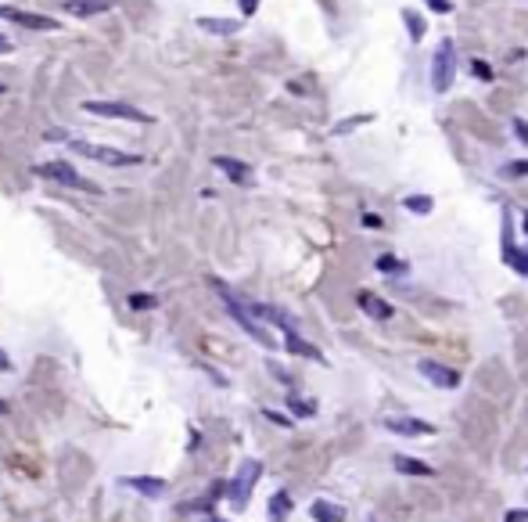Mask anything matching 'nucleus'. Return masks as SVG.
Here are the masks:
<instances>
[{
  "label": "nucleus",
  "instance_id": "obj_9",
  "mask_svg": "<svg viewBox=\"0 0 528 522\" xmlns=\"http://www.w3.org/2000/svg\"><path fill=\"white\" fill-rule=\"evenodd\" d=\"M61 8H65V15H72V18L90 22V18H97V15H108L115 8V0H65Z\"/></svg>",
  "mask_w": 528,
  "mask_h": 522
},
{
  "label": "nucleus",
  "instance_id": "obj_37",
  "mask_svg": "<svg viewBox=\"0 0 528 522\" xmlns=\"http://www.w3.org/2000/svg\"><path fill=\"white\" fill-rule=\"evenodd\" d=\"M525 235H528V213H525Z\"/></svg>",
  "mask_w": 528,
  "mask_h": 522
},
{
  "label": "nucleus",
  "instance_id": "obj_35",
  "mask_svg": "<svg viewBox=\"0 0 528 522\" xmlns=\"http://www.w3.org/2000/svg\"><path fill=\"white\" fill-rule=\"evenodd\" d=\"M11 51H15V44H11L8 36H0V54H11Z\"/></svg>",
  "mask_w": 528,
  "mask_h": 522
},
{
  "label": "nucleus",
  "instance_id": "obj_32",
  "mask_svg": "<svg viewBox=\"0 0 528 522\" xmlns=\"http://www.w3.org/2000/svg\"><path fill=\"white\" fill-rule=\"evenodd\" d=\"M0 371H15V361L8 357V353H4V349H0Z\"/></svg>",
  "mask_w": 528,
  "mask_h": 522
},
{
  "label": "nucleus",
  "instance_id": "obj_33",
  "mask_svg": "<svg viewBox=\"0 0 528 522\" xmlns=\"http://www.w3.org/2000/svg\"><path fill=\"white\" fill-rule=\"evenodd\" d=\"M511 173H518V177H528V162H511Z\"/></svg>",
  "mask_w": 528,
  "mask_h": 522
},
{
  "label": "nucleus",
  "instance_id": "obj_10",
  "mask_svg": "<svg viewBox=\"0 0 528 522\" xmlns=\"http://www.w3.org/2000/svg\"><path fill=\"white\" fill-rule=\"evenodd\" d=\"M213 166L223 173V177H230L234 184H241V187H248L251 180H256V173H251V166L248 162H241V159H230V155H216L213 159Z\"/></svg>",
  "mask_w": 528,
  "mask_h": 522
},
{
  "label": "nucleus",
  "instance_id": "obj_5",
  "mask_svg": "<svg viewBox=\"0 0 528 522\" xmlns=\"http://www.w3.org/2000/svg\"><path fill=\"white\" fill-rule=\"evenodd\" d=\"M87 116H97V119H122V122H151V116H147L144 109H137V104H130V101H97V97H90V101H83L79 104Z\"/></svg>",
  "mask_w": 528,
  "mask_h": 522
},
{
  "label": "nucleus",
  "instance_id": "obj_39",
  "mask_svg": "<svg viewBox=\"0 0 528 522\" xmlns=\"http://www.w3.org/2000/svg\"><path fill=\"white\" fill-rule=\"evenodd\" d=\"M213 522H223V519H213Z\"/></svg>",
  "mask_w": 528,
  "mask_h": 522
},
{
  "label": "nucleus",
  "instance_id": "obj_23",
  "mask_svg": "<svg viewBox=\"0 0 528 522\" xmlns=\"http://www.w3.org/2000/svg\"><path fill=\"white\" fill-rule=\"evenodd\" d=\"M126 303H130V310H155V306H158V296H151V292H133Z\"/></svg>",
  "mask_w": 528,
  "mask_h": 522
},
{
  "label": "nucleus",
  "instance_id": "obj_8",
  "mask_svg": "<svg viewBox=\"0 0 528 522\" xmlns=\"http://www.w3.org/2000/svg\"><path fill=\"white\" fill-rule=\"evenodd\" d=\"M417 371L424 374L431 386H438V389H456V386H460V371H453V367H446V364H438V361H420Z\"/></svg>",
  "mask_w": 528,
  "mask_h": 522
},
{
  "label": "nucleus",
  "instance_id": "obj_11",
  "mask_svg": "<svg viewBox=\"0 0 528 522\" xmlns=\"http://www.w3.org/2000/svg\"><path fill=\"white\" fill-rule=\"evenodd\" d=\"M381 425H385L388 432H395V436H431V432H435L431 422H420V418H399V414L385 418Z\"/></svg>",
  "mask_w": 528,
  "mask_h": 522
},
{
  "label": "nucleus",
  "instance_id": "obj_38",
  "mask_svg": "<svg viewBox=\"0 0 528 522\" xmlns=\"http://www.w3.org/2000/svg\"><path fill=\"white\" fill-rule=\"evenodd\" d=\"M4 90H8V87H4V83H0V94H4Z\"/></svg>",
  "mask_w": 528,
  "mask_h": 522
},
{
  "label": "nucleus",
  "instance_id": "obj_7",
  "mask_svg": "<svg viewBox=\"0 0 528 522\" xmlns=\"http://www.w3.org/2000/svg\"><path fill=\"white\" fill-rule=\"evenodd\" d=\"M453 72H456V47H453V40H442L435 58H431V87H435V94L449 90Z\"/></svg>",
  "mask_w": 528,
  "mask_h": 522
},
{
  "label": "nucleus",
  "instance_id": "obj_34",
  "mask_svg": "<svg viewBox=\"0 0 528 522\" xmlns=\"http://www.w3.org/2000/svg\"><path fill=\"white\" fill-rule=\"evenodd\" d=\"M47 141H54V144H58V141H69V134H65V130H47Z\"/></svg>",
  "mask_w": 528,
  "mask_h": 522
},
{
  "label": "nucleus",
  "instance_id": "obj_20",
  "mask_svg": "<svg viewBox=\"0 0 528 522\" xmlns=\"http://www.w3.org/2000/svg\"><path fill=\"white\" fill-rule=\"evenodd\" d=\"M377 270H381V274H395V278H403L410 267H406L403 260H395V256H377Z\"/></svg>",
  "mask_w": 528,
  "mask_h": 522
},
{
  "label": "nucleus",
  "instance_id": "obj_3",
  "mask_svg": "<svg viewBox=\"0 0 528 522\" xmlns=\"http://www.w3.org/2000/svg\"><path fill=\"white\" fill-rule=\"evenodd\" d=\"M36 173L40 177H47L51 184H61V187H72V191H90V195H101V187L90 180V177H83L72 162L65 159H51V162H40L36 166Z\"/></svg>",
  "mask_w": 528,
  "mask_h": 522
},
{
  "label": "nucleus",
  "instance_id": "obj_30",
  "mask_svg": "<svg viewBox=\"0 0 528 522\" xmlns=\"http://www.w3.org/2000/svg\"><path fill=\"white\" fill-rule=\"evenodd\" d=\"M263 414L270 418V422H277V425H291V418H284V414H277V411H270V407H266Z\"/></svg>",
  "mask_w": 528,
  "mask_h": 522
},
{
  "label": "nucleus",
  "instance_id": "obj_22",
  "mask_svg": "<svg viewBox=\"0 0 528 522\" xmlns=\"http://www.w3.org/2000/svg\"><path fill=\"white\" fill-rule=\"evenodd\" d=\"M403 205L410 209V213H417V216H424V213H431V209H435V202H431L428 195H410Z\"/></svg>",
  "mask_w": 528,
  "mask_h": 522
},
{
  "label": "nucleus",
  "instance_id": "obj_31",
  "mask_svg": "<svg viewBox=\"0 0 528 522\" xmlns=\"http://www.w3.org/2000/svg\"><path fill=\"white\" fill-rule=\"evenodd\" d=\"M363 227H374V231H377V227H381V216H374V213H363Z\"/></svg>",
  "mask_w": 528,
  "mask_h": 522
},
{
  "label": "nucleus",
  "instance_id": "obj_14",
  "mask_svg": "<svg viewBox=\"0 0 528 522\" xmlns=\"http://www.w3.org/2000/svg\"><path fill=\"white\" fill-rule=\"evenodd\" d=\"M245 22H238V18H213V15H201L198 18V29L208 33V36H238Z\"/></svg>",
  "mask_w": 528,
  "mask_h": 522
},
{
  "label": "nucleus",
  "instance_id": "obj_26",
  "mask_svg": "<svg viewBox=\"0 0 528 522\" xmlns=\"http://www.w3.org/2000/svg\"><path fill=\"white\" fill-rule=\"evenodd\" d=\"M428 8H431V11H438V15H449V11H453L449 0H428Z\"/></svg>",
  "mask_w": 528,
  "mask_h": 522
},
{
  "label": "nucleus",
  "instance_id": "obj_36",
  "mask_svg": "<svg viewBox=\"0 0 528 522\" xmlns=\"http://www.w3.org/2000/svg\"><path fill=\"white\" fill-rule=\"evenodd\" d=\"M0 414H8V400H0Z\"/></svg>",
  "mask_w": 528,
  "mask_h": 522
},
{
  "label": "nucleus",
  "instance_id": "obj_19",
  "mask_svg": "<svg viewBox=\"0 0 528 522\" xmlns=\"http://www.w3.org/2000/svg\"><path fill=\"white\" fill-rule=\"evenodd\" d=\"M403 22H406V33L413 44H420V36H424V18H420V11L413 8H403Z\"/></svg>",
  "mask_w": 528,
  "mask_h": 522
},
{
  "label": "nucleus",
  "instance_id": "obj_15",
  "mask_svg": "<svg viewBox=\"0 0 528 522\" xmlns=\"http://www.w3.org/2000/svg\"><path fill=\"white\" fill-rule=\"evenodd\" d=\"M130 490H137V493H144V497H162L165 493V479H155V475H130V479H122Z\"/></svg>",
  "mask_w": 528,
  "mask_h": 522
},
{
  "label": "nucleus",
  "instance_id": "obj_29",
  "mask_svg": "<svg viewBox=\"0 0 528 522\" xmlns=\"http://www.w3.org/2000/svg\"><path fill=\"white\" fill-rule=\"evenodd\" d=\"M503 522H528V512H525V508H518V512H506V515H503Z\"/></svg>",
  "mask_w": 528,
  "mask_h": 522
},
{
  "label": "nucleus",
  "instance_id": "obj_4",
  "mask_svg": "<svg viewBox=\"0 0 528 522\" xmlns=\"http://www.w3.org/2000/svg\"><path fill=\"white\" fill-rule=\"evenodd\" d=\"M259 475H263V461H256V457H245L241 468L234 472V479H230V487H226V497H230V505H234V512H245V508H248V497H251V490H256Z\"/></svg>",
  "mask_w": 528,
  "mask_h": 522
},
{
  "label": "nucleus",
  "instance_id": "obj_1",
  "mask_svg": "<svg viewBox=\"0 0 528 522\" xmlns=\"http://www.w3.org/2000/svg\"><path fill=\"white\" fill-rule=\"evenodd\" d=\"M216 285V292H220V299H223V306H226V313H230V317H234L245 331H248V335L251 339H256L259 346H266V349H273V346H277V342H273V335H270V331L263 328V321H256V317H251V313H248V303L238 296V292H230L223 281H213Z\"/></svg>",
  "mask_w": 528,
  "mask_h": 522
},
{
  "label": "nucleus",
  "instance_id": "obj_27",
  "mask_svg": "<svg viewBox=\"0 0 528 522\" xmlns=\"http://www.w3.org/2000/svg\"><path fill=\"white\" fill-rule=\"evenodd\" d=\"M238 4H241V15H245V18H251V15L259 11V0H238Z\"/></svg>",
  "mask_w": 528,
  "mask_h": 522
},
{
  "label": "nucleus",
  "instance_id": "obj_2",
  "mask_svg": "<svg viewBox=\"0 0 528 522\" xmlns=\"http://www.w3.org/2000/svg\"><path fill=\"white\" fill-rule=\"evenodd\" d=\"M69 148L76 155H87L101 166H112V170H126V166H140L144 155L137 152H126V148H108V144H90V141H79V137H69Z\"/></svg>",
  "mask_w": 528,
  "mask_h": 522
},
{
  "label": "nucleus",
  "instance_id": "obj_21",
  "mask_svg": "<svg viewBox=\"0 0 528 522\" xmlns=\"http://www.w3.org/2000/svg\"><path fill=\"white\" fill-rule=\"evenodd\" d=\"M288 407H291V414H299V418H313L316 414V404L313 400H302V396H288Z\"/></svg>",
  "mask_w": 528,
  "mask_h": 522
},
{
  "label": "nucleus",
  "instance_id": "obj_25",
  "mask_svg": "<svg viewBox=\"0 0 528 522\" xmlns=\"http://www.w3.org/2000/svg\"><path fill=\"white\" fill-rule=\"evenodd\" d=\"M471 72H475L481 83H493V69H489V61H478V58H475V61H471Z\"/></svg>",
  "mask_w": 528,
  "mask_h": 522
},
{
  "label": "nucleus",
  "instance_id": "obj_13",
  "mask_svg": "<svg viewBox=\"0 0 528 522\" xmlns=\"http://www.w3.org/2000/svg\"><path fill=\"white\" fill-rule=\"evenodd\" d=\"M284 349H288V353H295V357H306V361H316V364H324V353L316 349L313 342H306V339L299 335V328L284 331Z\"/></svg>",
  "mask_w": 528,
  "mask_h": 522
},
{
  "label": "nucleus",
  "instance_id": "obj_6",
  "mask_svg": "<svg viewBox=\"0 0 528 522\" xmlns=\"http://www.w3.org/2000/svg\"><path fill=\"white\" fill-rule=\"evenodd\" d=\"M0 22H15L18 29H33V33H58L61 22L51 15H40V11H26V8H15V4H0Z\"/></svg>",
  "mask_w": 528,
  "mask_h": 522
},
{
  "label": "nucleus",
  "instance_id": "obj_24",
  "mask_svg": "<svg viewBox=\"0 0 528 522\" xmlns=\"http://www.w3.org/2000/svg\"><path fill=\"white\" fill-rule=\"evenodd\" d=\"M374 116H349V119H342V122H338V127H334V137H345V134H352L356 127H363V122H370Z\"/></svg>",
  "mask_w": 528,
  "mask_h": 522
},
{
  "label": "nucleus",
  "instance_id": "obj_17",
  "mask_svg": "<svg viewBox=\"0 0 528 522\" xmlns=\"http://www.w3.org/2000/svg\"><path fill=\"white\" fill-rule=\"evenodd\" d=\"M309 515H313L316 522H345V508L334 505V500H313Z\"/></svg>",
  "mask_w": 528,
  "mask_h": 522
},
{
  "label": "nucleus",
  "instance_id": "obj_28",
  "mask_svg": "<svg viewBox=\"0 0 528 522\" xmlns=\"http://www.w3.org/2000/svg\"><path fill=\"white\" fill-rule=\"evenodd\" d=\"M514 134H518V141L528 144V122H525V119H514Z\"/></svg>",
  "mask_w": 528,
  "mask_h": 522
},
{
  "label": "nucleus",
  "instance_id": "obj_12",
  "mask_svg": "<svg viewBox=\"0 0 528 522\" xmlns=\"http://www.w3.org/2000/svg\"><path fill=\"white\" fill-rule=\"evenodd\" d=\"M356 303H360V310L367 313V317H374V321H388L392 313H395L392 303H385L381 296H377V292H367V288L360 292V296H356Z\"/></svg>",
  "mask_w": 528,
  "mask_h": 522
},
{
  "label": "nucleus",
  "instance_id": "obj_18",
  "mask_svg": "<svg viewBox=\"0 0 528 522\" xmlns=\"http://www.w3.org/2000/svg\"><path fill=\"white\" fill-rule=\"evenodd\" d=\"M291 493L288 490H277L270 497V522H288V515H291Z\"/></svg>",
  "mask_w": 528,
  "mask_h": 522
},
{
  "label": "nucleus",
  "instance_id": "obj_16",
  "mask_svg": "<svg viewBox=\"0 0 528 522\" xmlns=\"http://www.w3.org/2000/svg\"><path fill=\"white\" fill-rule=\"evenodd\" d=\"M392 468L403 472V475H435L428 461H420V457H410V454H392Z\"/></svg>",
  "mask_w": 528,
  "mask_h": 522
}]
</instances>
